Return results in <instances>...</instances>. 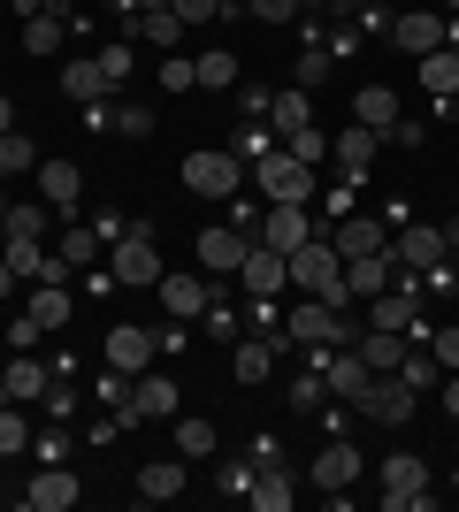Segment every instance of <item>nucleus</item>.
<instances>
[{"label": "nucleus", "instance_id": "1", "mask_svg": "<svg viewBox=\"0 0 459 512\" xmlns=\"http://www.w3.org/2000/svg\"><path fill=\"white\" fill-rule=\"evenodd\" d=\"M161 276H169V268H161L153 230H146V222H131V230L115 237V253H108V283H123V291H153Z\"/></svg>", "mask_w": 459, "mask_h": 512}, {"label": "nucleus", "instance_id": "2", "mask_svg": "<svg viewBox=\"0 0 459 512\" xmlns=\"http://www.w3.org/2000/svg\"><path fill=\"white\" fill-rule=\"evenodd\" d=\"M360 337V321L345 314V306H329V299H306L284 314V329H276V344H352Z\"/></svg>", "mask_w": 459, "mask_h": 512}, {"label": "nucleus", "instance_id": "3", "mask_svg": "<svg viewBox=\"0 0 459 512\" xmlns=\"http://www.w3.org/2000/svg\"><path fill=\"white\" fill-rule=\"evenodd\" d=\"M253 184H261V199L268 207H306V199H314V169H306V161H291L284 146H268L261 161H253Z\"/></svg>", "mask_w": 459, "mask_h": 512}, {"label": "nucleus", "instance_id": "4", "mask_svg": "<svg viewBox=\"0 0 459 512\" xmlns=\"http://www.w3.org/2000/svg\"><path fill=\"white\" fill-rule=\"evenodd\" d=\"M184 184H192L199 199H238L245 192V161L222 153V146H199V153H184Z\"/></svg>", "mask_w": 459, "mask_h": 512}, {"label": "nucleus", "instance_id": "5", "mask_svg": "<svg viewBox=\"0 0 459 512\" xmlns=\"http://www.w3.org/2000/svg\"><path fill=\"white\" fill-rule=\"evenodd\" d=\"M414 398H421V390L406 383V375H368V390L352 398V413L375 421V428H406V421H414Z\"/></svg>", "mask_w": 459, "mask_h": 512}, {"label": "nucleus", "instance_id": "6", "mask_svg": "<svg viewBox=\"0 0 459 512\" xmlns=\"http://www.w3.org/2000/svg\"><path fill=\"white\" fill-rule=\"evenodd\" d=\"M291 283H299L306 299H322V291H337V283H345V253H337L329 237H306L299 253H291Z\"/></svg>", "mask_w": 459, "mask_h": 512}, {"label": "nucleus", "instance_id": "7", "mask_svg": "<svg viewBox=\"0 0 459 512\" xmlns=\"http://www.w3.org/2000/svg\"><path fill=\"white\" fill-rule=\"evenodd\" d=\"M444 253H452V230H437V222H414L406 237H391V260L406 268V276H429Z\"/></svg>", "mask_w": 459, "mask_h": 512}, {"label": "nucleus", "instance_id": "8", "mask_svg": "<svg viewBox=\"0 0 459 512\" xmlns=\"http://www.w3.org/2000/svg\"><path fill=\"white\" fill-rule=\"evenodd\" d=\"M383 505H391V512L429 505V467H421L414 451H391V459H383Z\"/></svg>", "mask_w": 459, "mask_h": 512}, {"label": "nucleus", "instance_id": "9", "mask_svg": "<svg viewBox=\"0 0 459 512\" xmlns=\"http://www.w3.org/2000/svg\"><path fill=\"white\" fill-rule=\"evenodd\" d=\"M306 482H314V490H352V482H360V444H352V436H329V444L314 451Z\"/></svg>", "mask_w": 459, "mask_h": 512}, {"label": "nucleus", "instance_id": "10", "mask_svg": "<svg viewBox=\"0 0 459 512\" xmlns=\"http://www.w3.org/2000/svg\"><path fill=\"white\" fill-rule=\"evenodd\" d=\"M238 283L253 291V299H276V291L291 283V253H276V245H261V237H253V253L238 260Z\"/></svg>", "mask_w": 459, "mask_h": 512}, {"label": "nucleus", "instance_id": "11", "mask_svg": "<svg viewBox=\"0 0 459 512\" xmlns=\"http://www.w3.org/2000/svg\"><path fill=\"white\" fill-rule=\"evenodd\" d=\"M199 268H207V276H238V260L253 253V237L245 230H230V222H215V230H199Z\"/></svg>", "mask_w": 459, "mask_h": 512}, {"label": "nucleus", "instance_id": "12", "mask_svg": "<svg viewBox=\"0 0 459 512\" xmlns=\"http://www.w3.org/2000/svg\"><path fill=\"white\" fill-rule=\"evenodd\" d=\"M414 344H421V337H398V329H360V337H352V352H360V367H368V375H398Z\"/></svg>", "mask_w": 459, "mask_h": 512}, {"label": "nucleus", "instance_id": "13", "mask_svg": "<svg viewBox=\"0 0 459 512\" xmlns=\"http://www.w3.org/2000/svg\"><path fill=\"white\" fill-rule=\"evenodd\" d=\"M153 352H161V337L153 329H138V321H123V329H108V367H123V375H146L153 367Z\"/></svg>", "mask_w": 459, "mask_h": 512}, {"label": "nucleus", "instance_id": "14", "mask_svg": "<svg viewBox=\"0 0 459 512\" xmlns=\"http://www.w3.org/2000/svg\"><path fill=\"white\" fill-rule=\"evenodd\" d=\"M77 497H85V482H77L69 467H39V482L23 490V512H69Z\"/></svg>", "mask_w": 459, "mask_h": 512}, {"label": "nucleus", "instance_id": "15", "mask_svg": "<svg viewBox=\"0 0 459 512\" xmlns=\"http://www.w3.org/2000/svg\"><path fill=\"white\" fill-rule=\"evenodd\" d=\"M161 291V306H169V321H199L207 306H215V291H207V276H161L153 283Z\"/></svg>", "mask_w": 459, "mask_h": 512}, {"label": "nucleus", "instance_id": "16", "mask_svg": "<svg viewBox=\"0 0 459 512\" xmlns=\"http://www.w3.org/2000/svg\"><path fill=\"white\" fill-rule=\"evenodd\" d=\"M398 283V260H391V245L383 253H360V260H345V291L352 299H375V291H391Z\"/></svg>", "mask_w": 459, "mask_h": 512}, {"label": "nucleus", "instance_id": "17", "mask_svg": "<svg viewBox=\"0 0 459 512\" xmlns=\"http://www.w3.org/2000/svg\"><path fill=\"white\" fill-rule=\"evenodd\" d=\"M306 237H314V222H306V207H291V199L261 214V245H276V253H299Z\"/></svg>", "mask_w": 459, "mask_h": 512}, {"label": "nucleus", "instance_id": "18", "mask_svg": "<svg viewBox=\"0 0 459 512\" xmlns=\"http://www.w3.org/2000/svg\"><path fill=\"white\" fill-rule=\"evenodd\" d=\"M329 245H337V253H345V260H360V253H383V245H391V230H383L375 214H345Z\"/></svg>", "mask_w": 459, "mask_h": 512}, {"label": "nucleus", "instance_id": "19", "mask_svg": "<svg viewBox=\"0 0 459 512\" xmlns=\"http://www.w3.org/2000/svg\"><path fill=\"white\" fill-rule=\"evenodd\" d=\"M0 383H8L16 406H39L46 383H54V367H46V360H0Z\"/></svg>", "mask_w": 459, "mask_h": 512}, {"label": "nucleus", "instance_id": "20", "mask_svg": "<svg viewBox=\"0 0 459 512\" xmlns=\"http://www.w3.org/2000/svg\"><path fill=\"white\" fill-rule=\"evenodd\" d=\"M391 39H398V46H406V54L421 62V54H437V46H444V16L414 8V16H398V23H391Z\"/></svg>", "mask_w": 459, "mask_h": 512}, {"label": "nucleus", "instance_id": "21", "mask_svg": "<svg viewBox=\"0 0 459 512\" xmlns=\"http://www.w3.org/2000/svg\"><path fill=\"white\" fill-rule=\"evenodd\" d=\"M421 92L429 100H459V46H437V54H421Z\"/></svg>", "mask_w": 459, "mask_h": 512}, {"label": "nucleus", "instance_id": "22", "mask_svg": "<svg viewBox=\"0 0 459 512\" xmlns=\"http://www.w3.org/2000/svg\"><path fill=\"white\" fill-rule=\"evenodd\" d=\"M169 497H184V459H153V467H138V505H169Z\"/></svg>", "mask_w": 459, "mask_h": 512}, {"label": "nucleus", "instance_id": "23", "mask_svg": "<svg viewBox=\"0 0 459 512\" xmlns=\"http://www.w3.org/2000/svg\"><path fill=\"white\" fill-rule=\"evenodd\" d=\"M352 123H368L375 138H383V130L398 123V92L391 85H360V92H352Z\"/></svg>", "mask_w": 459, "mask_h": 512}, {"label": "nucleus", "instance_id": "24", "mask_svg": "<svg viewBox=\"0 0 459 512\" xmlns=\"http://www.w3.org/2000/svg\"><path fill=\"white\" fill-rule=\"evenodd\" d=\"M62 92H69V100H77V107H100V100H108V69H100V54H92V62H69L62 69Z\"/></svg>", "mask_w": 459, "mask_h": 512}, {"label": "nucleus", "instance_id": "25", "mask_svg": "<svg viewBox=\"0 0 459 512\" xmlns=\"http://www.w3.org/2000/svg\"><path fill=\"white\" fill-rule=\"evenodd\" d=\"M329 153H337V169H345V176H368V161L383 153V138H375L368 123H352V130H345V138H337Z\"/></svg>", "mask_w": 459, "mask_h": 512}, {"label": "nucleus", "instance_id": "26", "mask_svg": "<svg viewBox=\"0 0 459 512\" xmlns=\"http://www.w3.org/2000/svg\"><path fill=\"white\" fill-rule=\"evenodd\" d=\"M268 367H276V337H238L230 375H238V383H268Z\"/></svg>", "mask_w": 459, "mask_h": 512}, {"label": "nucleus", "instance_id": "27", "mask_svg": "<svg viewBox=\"0 0 459 512\" xmlns=\"http://www.w3.org/2000/svg\"><path fill=\"white\" fill-rule=\"evenodd\" d=\"M245 505H261V512H291V467L284 459H268L261 474H253V497Z\"/></svg>", "mask_w": 459, "mask_h": 512}, {"label": "nucleus", "instance_id": "28", "mask_svg": "<svg viewBox=\"0 0 459 512\" xmlns=\"http://www.w3.org/2000/svg\"><path fill=\"white\" fill-rule=\"evenodd\" d=\"M77 184H85V176H77V161H39V192H46V207H77Z\"/></svg>", "mask_w": 459, "mask_h": 512}, {"label": "nucleus", "instance_id": "29", "mask_svg": "<svg viewBox=\"0 0 459 512\" xmlns=\"http://www.w3.org/2000/svg\"><path fill=\"white\" fill-rule=\"evenodd\" d=\"M131 398H138V413H146V421H169V413H176V383H169V375H153V367L131 383Z\"/></svg>", "mask_w": 459, "mask_h": 512}, {"label": "nucleus", "instance_id": "30", "mask_svg": "<svg viewBox=\"0 0 459 512\" xmlns=\"http://www.w3.org/2000/svg\"><path fill=\"white\" fill-rule=\"evenodd\" d=\"M23 314L39 321V329H62V321L77 314V306H69V283H39V291H31V306H23Z\"/></svg>", "mask_w": 459, "mask_h": 512}, {"label": "nucleus", "instance_id": "31", "mask_svg": "<svg viewBox=\"0 0 459 512\" xmlns=\"http://www.w3.org/2000/svg\"><path fill=\"white\" fill-rule=\"evenodd\" d=\"M23 169H39V153H31V138L8 123V130H0V184H8V176H23Z\"/></svg>", "mask_w": 459, "mask_h": 512}, {"label": "nucleus", "instance_id": "32", "mask_svg": "<svg viewBox=\"0 0 459 512\" xmlns=\"http://www.w3.org/2000/svg\"><path fill=\"white\" fill-rule=\"evenodd\" d=\"M192 69H199V92H230L238 85V62H230V54H192Z\"/></svg>", "mask_w": 459, "mask_h": 512}, {"label": "nucleus", "instance_id": "33", "mask_svg": "<svg viewBox=\"0 0 459 512\" xmlns=\"http://www.w3.org/2000/svg\"><path fill=\"white\" fill-rule=\"evenodd\" d=\"M284 153L291 161H306V169H322V153H329V138L314 123H299V130H284Z\"/></svg>", "mask_w": 459, "mask_h": 512}, {"label": "nucleus", "instance_id": "34", "mask_svg": "<svg viewBox=\"0 0 459 512\" xmlns=\"http://www.w3.org/2000/svg\"><path fill=\"white\" fill-rule=\"evenodd\" d=\"M138 31H146L153 46H176L184 39V16H176V8H138Z\"/></svg>", "mask_w": 459, "mask_h": 512}, {"label": "nucleus", "instance_id": "35", "mask_svg": "<svg viewBox=\"0 0 459 512\" xmlns=\"http://www.w3.org/2000/svg\"><path fill=\"white\" fill-rule=\"evenodd\" d=\"M276 130H299V123H314V100H306V85H291V92H276Z\"/></svg>", "mask_w": 459, "mask_h": 512}, {"label": "nucleus", "instance_id": "36", "mask_svg": "<svg viewBox=\"0 0 459 512\" xmlns=\"http://www.w3.org/2000/svg\"><path fill=\"white\" fill-rule=\"evenodd\" d=\"M0 237H46V207H0Z\"/></svg>", "mask_w": 459, "mask_h": 512}, {"label": "nucleus", "instance_id": "37", "mask_svg": "<svg viewBox=\"0 0 459 512\" xmlns=\"http://www.w3.org/2000/svg\"><path fill=\"white\" fill-rule=\"evenodd\" d=\"M23 46H31L39 62H46V54H62V23H54V8H46V16H31V23H23Z\"/></svg>", "mask_w": 459, "mask_h": 512}, {"label": "nucleus", "instance_id": "38", "mask_svg": "<svg viewBox=\"0 0 459 512\" xmlns=\"http://www.w3.org/2000/svg\"><path fill=\"white\" fill-rule=\"evenodd\" d=\"M398 375H406V383H414V390H437V383H444V367H437V352H429V344H414Z\"/></svg>", "mask_w": 459, "mask_h": 512}, {"label": "nucleus", "instance_id": "39", "mask_svg": "<svg viewBox=\"0 0 459 512\" xmlns=\"http://www.w3.org/2000/svg\"><path fill=\"white\" fill-rule=\"evenodd\" d=\"M215 451V421H176V459H207Z\"/></svg>", "mask_w": 459, "mask_h": 512}, {"label": "nucleus", "instance_id": "40", "mask_svg": "<svg viewBox=\"0 0 459 512\" xmlns=\"http://www.w3.org/2000/svg\"><path fill=\"white\" fill-rule=\"evenodd\" d=\"M199 321H207V337H222V344H238V329H245V314H238L230 299H215V306H207Z\"/></svg>", "mask_w": 459, "mask_h": 512}, {"label": "nucleus", "instance_id": "41", "mask_svg": "<svg viewBox=\"0 0 459 512\" xmlns=\"http://www.w3.org/2000/svg\"><path fill=\"white\" fill-rule=\"evenodd\" d=\"M253 474L261 459H222V497H253Z\"/></svg>", "mask_w": 459, "mask_h": 512}, {"label": "nucleus", "instance_id": "42", "mask_svg": "<svg viewBox=\"0 0 459 512\" xmlns=\"http://www.w3.org/2000/svg\"><path fill=\"white\" fill-rule=\"evenodd\" d=\"M46 413H54V421H69V413H77V383H69L62 367H54V383H46Z\"/></svg>", "mask_w": 459, "mask_h": 512}, {"label": "nucleus", "instance_id": "43", "mask_svg": "<svg viewBox=\"0 0 459 512\" xmlns=\"http://www.w3.org/2000/svg\"><path fill=\"white\" fill-rule=\"evenodd\" d=\"M54 253H62V260H69V268H85V260H92V253H100V230H69V237H62V245H54Z\"/></svg>", "mask_w": 459, "mask_h": 512}, {"label": "nucleus", "instance_id": "44", "mask_svg": "<svg viewBox=\"0 0 459 512\" xmlns=\"http://www.w3.org/2000/svg\"><path fill=\"white\" fill-rule=\"evenodd\" d=\"M31 444V421H23V406H0V451H23Z\"/></svg>", "mask_w": 459, "mask_h": 512}, {"label": "nucleus", "instance_id": "45", "mask_svg": "<svg viewBox=\"0 0 459 512\" xmlns=\"http://www.w3.org/2000/svg\"><path fill=\"white\" fill-rule=\"evenodd\" d=\"M108 130H115V138H146V130H153V115H146V107H115V115H108Z\"/></svg>", "mask_w": 459, "mask_h": 512}, {"label": "nucleus", "instance_id": "46", "mask_svg": "<svg viewBox=\"0 0 459 512\" xmlns=\"http://www.w3.org/2000/svg\"><path fill=\"white\" fill-rule=\"evenodd\" d=\"M291 77H299V85L314 92V85H322V77H329V54H322V46H306V54H299V69H291Z\"/></svg>", "mask_w": 459, "mask_h": 512}, {"label": "nucleus", "instance_id": "47", "mask_svg": "<svg viewBox=\"0 0 459 512\" xmlns=\"http://www.w3.org/2000/svg\"><path fill=\"white\" fill-rule=\"evenodd\" d=\"M0 337H8V352H31V344H39L46 329H39V321H31V314H16V321H8V329H0Z\"/></svg>", "mask_w": 459, "mask_h": 512}, {"label": "nucleus", "instance_id": "48", "mask_svg": "<svg viewBox=\"0 0 459 512\" xmlns=\"http://www.w3.org/2000/svg\"><path fill=\"white\" fill-rule=\"evenodd\" d=\"M161 85H169V92H199V69L169 54V62H161Z\"/></svg>", "mask_w": 459, "mask_h": 512}, {"label": "nucleus", "instance_id": "49", "mask_svg": "<svg viewBox=\"0 0 459 512\" xmlns=\"http://www.w3.org/2000/svg\"><path fill=\"white\" fill-rule=\"evenodd\" d=\"M131 62H138L131 46H100V69H108V85H123V77H131Z\"/></svg>", "mask_w": 459, "mask_h": 512}, {"label": "nucleus", "instance_id": "50", "mask_svg": "<svg viewBox=\"0 0 459 512\" xmlns=\"http://www.w3.org/2000/svg\"><path fill=\"white\" fill-rule=\"evenodd\" d=\"M169 8H176V16H184V23H215L222 8H230V0H169Z\"/></svg>", "mask_w": 459, "mask_h": 512}, {"label": "nucleus", "instance_id": "51", "mask_svg": "<svg viewBox=\"0 0 459 512\" xmlns=\"http://www.w3.org/2000/svg\"><path fill=\"white\" fill-rule=\"evenodd\" d=\"M429 352H437V367H459V321H452V329H437V337H429Z\"/></svg>", "mask_w": 459, "mask_h": 512}, {"label": "nucleus", "instance_id": "52", "mask_svg": "<svg viewBox=\"0 0 459 512\" xmlns=\"http://www.w3.org/2000/svg\"><path fill=\"white\" fill-rule=\"evenodd\" d=\"M245 8H253L261 23H291V16H299V0H245Z\"/></svg>", "mask_w": 459, "mask_h": 512}, {"label": "nucleus", "instance_id": "53", "mask_svg": "<svg viewBox=\"0 0 459 512\" xmlns=\"http://www.w3.org/2000/svg\"><path fill=\"white\" fill-rule=\"evenodd\" d=\"M62 451H69V436H62V428H46V436H39V459H46V467H62Z\"/></svg>", "mask_w": 459, "mask_h": 512}, {"label": "nucleus", "instance_id": "54", "mask_svg": "<svg viewBox=\"0 0 459 512\" xmlns=\"http://www.w3.org/2000/svg\"><path fill=\"white\" fill-rule=\"evenodd\" d=\"M444 413H452V421H459V367H452V375H444Z\"/></svg>", "mask_w": 459, "mask_h": 512}, {"label": "nucleus", "instance_id": "55", "mask_svg": "<svg viewBox=\"0 0 459 512\" xmlns=\"http://www.w3.org/2000/svg\"><path fill=\"white\" fill-rule=\"evenodd\" d=\"M8 291H16V268H8V253H0V306H8Z\"/></svg>", "mask_w": 459, "mask_h": 512}, {"label": "nucleus", "instance_id": "56", "mask_svg": "<svg viewBox=\"0 0 459 512\" xmlns=\"http://www.w3.org/2000/svg\"><path fill=\"white\" fill-rule=\"evenodd\" d=\"M8 123H16V100H8V92H0V130H8Z\"/></svg>", "mask_w": 459, "mask_h": 512}, {"label": "nucleus", "instance_id": "57", "mask_svg": "<svg viewBox=\"0 0 459 512\" xmlns=\"http://www.w3.org/2000/svg\"><path fill=\"white\" fill-rule=\"evenodd\" d=\"M16 8H23V16H46V0H16Z\"/></svg>", "mask_w": 459, "mask_h": 512}, {"label": "nucleus", "instance_id": "58", "mask_svg": "<svg viewBox=\"0 0 459 512\" xmlns=\"http://www.w3.org/2000/svg\"><path fill=\"white\" fill-rule=\"evenodd\" d=\"M138 8H169V0H138Z\"/></svg>", "mask_w": 459, "mask_h": 512}, {"label": "nucleus", "instance_id": "59", "mask_svg": "<svg viewBox=\"0 0 459 512\" xmlns=\"http://www.w3.org/2000/svg\"><path fill=\"white\" fill-rule=\"evenodd\" d=\"M0 406H16V398H8V383H0Z\"/></svg>", "mask_w": 459, "mask_h": 512}, {"label": "nucleus", "instance_id": "60", "mask_svg": "<svg viewBox=\"0 0 459 512\" xmlns=\"http://www.w3.org/2000/svg\"><path fill=\"white\" fill-rule=\"evenodd\" d=\"M345 8H375V0H345Z\"/></svg>", "mask_w": 459, "mask_h": 512}, {"label": "nucleus", "instance_id": "61", "mask_svg": "<svg viewBox=\"0 0 459 512\" xmlns=\"http://www.w3.org/2000/svg\"><path fill=\"white\" fill-rule=\"evenodd\" d=\"M0 360H8V337H0Z\"/></svg>", "mask_w": 459, "mask_h": 512}, {"label": "nucleus", "instance_id": "62", "mask_svg": "<svg viewBox=\"0 0 459 512\" xmlns=\"http://www.w3.org/2000/svg\"><path fill=\"white\" fill-rule=\"evenodd\" d=\"M444 8H452V16H459V0H444Z\"/></svg>", "mask_w": 459, "mask_h": 512}]
</instances>
